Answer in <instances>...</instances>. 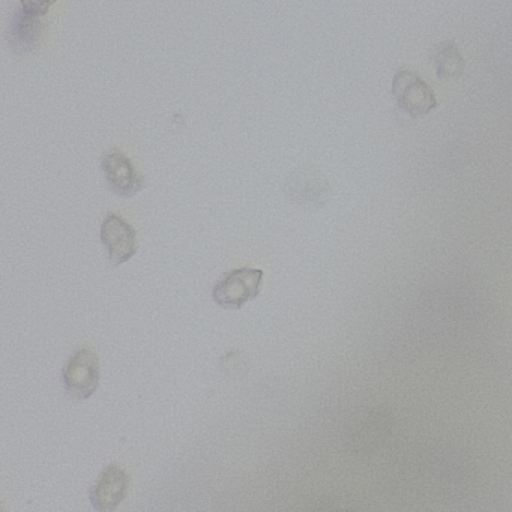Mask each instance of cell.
<instances>
[{"mask_svg": "<svg viewBox=\"0 0 512 512\" xmlns=\"http://www.w3.org/2000/svg\"><path fill=\"white\" fill-rule=\"evenodd\" d=\"M391 95L397 109L412 119L424 118L439 106L433 88L407 68H400L392 77Z\"/></svg>", "mask_w": 512, "mask_h": 512, "instance_id": "obj_1", "label": "cell"}, {"mask_svg": "<svg viewBox=\"0 0 512 512\" xmlns=\"http://www.w3.org/2000/svg\"><path fill=\"white\" fill-rule=\"evenodd\" d=\"M100 358L92 349H77L62 368L65 394L74 401H86L100 386Z\"/></svg>", "mask_w": 512, "mask_h": 512, "instance_id": "obj_2", "label": "cell"}, {"mask_svg": "<svg viewBox=\"0 0 512 512\" xmlns=\"http://www.w3.org/2000/svg\"><path fill=\"white\" fill-rule=\"evenodd\" d=\"M263 277L265 274L262 269H232L215 284L212 299L224 310H241L247 302L260 295Z\"/></svg>", "mask_w": 512, "mask_h": 512, "instance_id": "obj_3", "label": "cell"}, {"mask_svg": "<svg viewBox=\"0 0 512 512\" xmlns=\"http://www.w3.org/2000/svg\"><path fill=\"white\" fill-rule=\"evenodd\" d=\"M101 170L109 190L121 199H133L140 191L145 190V176L140 175L133 161L118 149H112L103 155Z\"/></svg>", "mask_w": 512, "mask_h": 512, "instance_id": "obj_4", "label": "cell"}, {"mask_svg": "<svg viewBox=\"0 0 512 512\" xmlns=\"http://www.w3.org/2000/svg\"><path fill=\"white\" fill-rule=\"evenodd\" d=\"M100 239L106 248L107 259L112 268H118L133 259L139 250L136 229L121 215L113 212L107 214L101 224Z\"/></svg>", "mask_w": 512, "mask_h": 512, "instance_id": "obj_5", "label": "cell"}, {"mask_svg": "<svg viewBox=\"0 0 512 512\" xmlns=\"http://www.w3.org/2000/svg\"><path fill=\"white\" fill-rule=\"evenodd\" d=\"M130 475L118 464H110L98 476L89 491V500L95 511H116L127 497Z\"/></svg>", "mask_w": 512, "mask_h": 512, "instance_id": "obj_6", "label": "cell"}, {"mask_svg": "<svg viewBox=\"0 0 512 512\" xmlns=\"http://www.w3.org/2000/svg\"><path fill=\"white\" fill-rule=\"evenodd\" d=\"M43 32V23L37 17L29 16L25 11H17L10 29L11 49L16 55H26L37 47Z\"/></svg>", "mask_w": 512, "mask_h": 512, "instance_id": "obj_7", "label": "cell"}, {"mask_svg": "<svg viewBox=\"0 0 512 512\" xmlns=\"http://www.w3.org/2000/svg\"><path fill=\"white\" fill-rule=\"evenodd\" d=\"M433 64L437 79L442 82H460L463 79L466 64L454 41H445L437 46Z\"/></svg>", "mask_w": 512, "mask_h": 512, "instance_id": "obj_8", "label": "cell"}, {"mask_svg": "<svg viewBox=\"0 0 512 512\" xmlns=\"http://www.w3.org/2000/svg\"><path fill=\"white\" fill-rule=\"evenodd\" d=\"M20 2H22V10L25 11L26 14L41 19V17L49 13L50 8H52L58 0H20Z\"/></svg>", "mask_w": 512, "mask_h": 512, "instance_id": "obj_9", "label": "cell"}]
</instances>
